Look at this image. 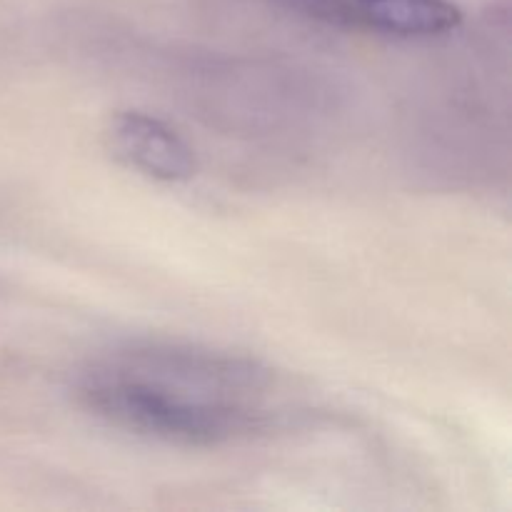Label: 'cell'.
<instances>
[{
  "label": "cell",
  "instance_id": "obj_1",
  "mask_svg": "<svg viewBox=\"0 0 512 512\" xmlns=\"http://www.w3.org/2000/svg\"><path fill=\"white\" fill-rule=\"evenodd\" d=\"M78 398L115 428L175 445L238 443L283 420L273 373L238 355L180 345H130L80 373Z\"/></svg>",
  "mask_w": 512,
  "mask_h": 512
},
{
  "label": "cell",
  "instance_id": "obj_2",
  "mask_svg": "<svg viewBox=\"0 0 512 512\" xmlns=\"http://www.w3.org/2000/svg\"><path fill=\"white\" fill-rule=\"evenodd\" d=\"M290 10L395 38H433L463 23V13L450 0H275Z\"/></svg>",
  "mask_w": 512,
  "mask_h": 512
},
{
  "label": "cell",
  "instance_id": "obj_3",
  "mask_svg": "<svg viewBox=\"0 0 512 512\" xmlns=\"http://www.w3.org/2000/svg\"><path fill=\"white\" fill-rule=\"evenodd\" d=\"M108 148L120 163L163 183H185L198 173L193 148L163 120L138 110L110 118L105 130Z\"/></svg>",
  "mask_w": 512,
  "mask_h": 512
}]
</instances>
